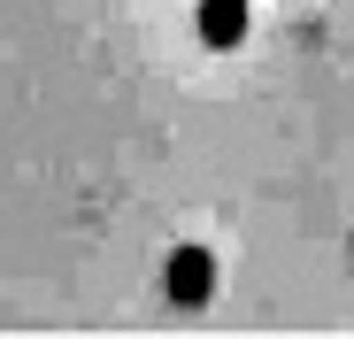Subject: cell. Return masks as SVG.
Instances as JSON below:
<instances>
[{"label": "cell", "mask_w": 354, "mask_h": 339, "mask_svg": "<svg viewBox=\"0 0 354 339\" xmlns=\"http://www.w3.org/2000/svg\"><path fill=\"white\" fill-rule=\"evenodd\" d=\"M208 293H216V262H208L201 247H177V255H169V301L193 309V301H208Z\"/></svg>", "instance_id": "cell-1"}, {"label": "cell", "mask_w": 354, "mask_h": 339, "mask_svg": "<svg viewBox=\"0 0 354 339\" xmlns=\"http://www.w3.org/2000/svg\"><path fill=\"white\" fill-rule=\"evenodd\" d=\"M201 39L216 54H231V46L247 39V0H201Z\"/></svg>", "instance_id": "cell-2"}]
</instances>
